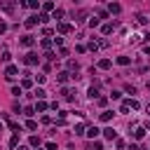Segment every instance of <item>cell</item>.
Wrapping results in <instances>:
<instances>
[{
    "label": "cell",
    "mask_w": 150,
    "mask_h": 150,
    "mask_svg": "<svg viewBox=\"0 0 150 150\" xmlns=\"http://www.w3.org/2000/svg\"><path fill=\"white\" fill-rule=\"evenodd\" d=\"M103 136H106L108 141H112V138H117V131L112 129V127H106V129H103Z\"/></svg>",
    "instance_id": "cell-3"
},
{
    "label": "cell",
    "mask_w": 150,
    "mask_h": 150,
    "mask_svg": "<svg viewBox=\"0 0 150 150\" xmlns=\"http://www.w3.org/2000/svg\"><path fill=\"white\" fill-rule=\"evenodd\" d=\"M148 129H150V122H148Z\"/></svg>",
    "instance_id": "cell-34"
},
{
    "label": "cell",
    "mask_w": 150,
    "mask_h": 150,
    "mask_svg": "<svg viewBox=\"0 0 150 150\" xmlns=\"http://www.w3.org/2000/svg\"><path fill=\"white\" fill-rule=\"evenodd\" d=\"M24 63H26V66H35V63H38V54L28 52V54L24 56Z\"/></svg>",
    "instance_id": "cell-2"
},
{
    "label": "cell",
    "mask_w": 150,
    "mask_h": 150,
    "mask_svg": "<svg viewBox=\"0 0 150 150\" xmlns=\"http://www.w3.org/2000/svg\"><path fill=\"white\" fill-rule=\"evenodd\" d=\"M47 150H56V143H52V141H49V143H47Z\"/></svg>",
    "instance_id": "cell-29"
},
{
    "label": "cell",
    "mask_w": 150,
    "mask_h": 150,
    "mask_svg": "<svg viewBox=\"0 0 150 150\" xmlns=\"http://www.w3.org/2000/svg\"><path fill=\"white\" fill-rule=\"evenodd\" d=\"M75 134H78V136L85 134V124H75Z\"/></svg>",
    "instance_id": "cell-21"
},
{
    "label": "cell",
    "mask_w": 150,
    "mask_h": 150,
    "mask_svg": "<svg viewBox=\"0 0 150 150\" xmlns=\"http://www.w3.org/2000/svg\"><path fill=\"white\" fill-rule=\"evenodd\" d=\"M68 78H70V73H66V70H61L59 75H56V80H59V82H68Z\"/></svg>",
    "instance_id": "cell-7"
},
{
    "label": "cell",
    "mask_w": 150,
    "mask_h": 150,
    "mask_svg": "<svg viewBox=\"0 0 150 150\" xmlns=\"http://www.w3.org/2000/svg\"><path fill=\"white\" fill-rule=\"evenodd\" d=\"M19 145V134H14L12 138H10V148H16Z\"/></svg>",
    "instance_id": "cell-14"
},
{
    "label": "cell",
    "mask_w": 150,
    "mask_h": 150,
    "mask_svg": "<svg viewBox=\"0 0 150 150\" xmlns=\"http://www.w3.org/2000/svg\"><path fill=\"white\" fill-rule=\"evenodd\" d=\"M35 110H38V112H42V110H47V103H45V101H40V103L35 106Z\"/></svg>",
    "instance_id": "cell-18"
},
{
    "label": "cell",
    "mask_w": 150,
    "mask_h": 150,
    "mask_svg": "<svg viewBox=\"0 0 150 150\" xmlns=\"http://www.w3.org/2000/svg\"><path fill=\"white\" fill-rule=\"evenodd\" d=\"M38 150H40V148H38Z\"/></svg>",
    "instance_id": "cell-36"
},
{
    "label": "cell",
    "mask_w": 150,
    "mask_h": 150,
    "mask_svg": "<svg viewBox=\"0 0 150 150\" xmlns=\"http://www.w3.org/2000/svg\"><path fill=\"white\" fill-rule=\"evenodd\" d=\"M26 127H28L31 131H35V129H38V122H33V120H28V122H26Z\"/></svg>",
    "instance_id": "cell-23"
},
{
    "label": "cell",
    "mask_w": 150,
    "mask_h": 150,
    "mask_svg": "<svg viewBox=\"0 0 150 150\" xmlns=\"http://www.w3.org/2000/svg\"><path fill=\"white\" fill-rule=\"evenodd\" d=\"M33 148H38V145H40V138H38V136H31V141H28Z\"/></svg>",
    "instance_id": "cell-19"
},
{
    "label": "cell",
    "mask_w": 150,
    "mask_h": 150,
    "mask_svg": "<svg viewBox=\"0 0 150 150\" xmlns=\"http://www.w3.org/2000/svg\"><path fill=\"white\" fill-rule=\"evenodd\" d=\"M115 28H117V21H112V24H106V26H103V33L108 35V33H112Z\"/></svg>",
    "instance_id": "cell-6"
},
{
    "label": "cell",
    "mask_w": 150,
    "mask_h": 150,
    "mask_svg": "<svg viewBox=\"0 0 150 150\" xmlns=\"http://www.w3.org/2000/svg\"><path fill=\"white\" fill-rule=\"evenodd\" d=\"M38 24V16H31V19H26V28H33Z\"/></svg>",
    "instance_id": "cell-12"
},
{
    "label": "cell",
    "mask_w": 150,
    "mask_h": 150,
    "mask_svg": "<svg viewBox=\"0 0 150 150\" xmlns=\"http://www.w3.org/2000/svg\"><path fill=\"white\" fill-rule=\"evenodd\" d=\"M21 87H33V80H31V78H24V80H21Z\"/></svg>",
    "instance_id": "cell-22"
},
{
    "label": "cell",
    "mask_w": 150,
    "mask_h": 150,
    "mask_svg": "<svg viewBox=\"0 0 150 150\" xmlns=\"http://www.w3.org/2000/svg\"><path fill=\"white\" fill-rule=\"evenodd\" d=\"M0 7L7 10V12H12V10H14V5H12V3H0Z\"/></svg>",
    "instance_id": "cell-20"
},
{
    "label": "cell",
    "mask_w": 150,
    "mask_h": 150,
    "mask_svg": "<svg viewBox=\"0 0 150 150\" xmlns=\"http://www.w3.org/2000/svg\"><path fill=\"white\" fill-rule=\"evenodd\" d=\"M148 89H150V82H148Z\"/></svg>",
    "instance_id": "cell-35"
},
{
    "label": "cell",
    "mask_w": 150,
    "mask_h": 150,
    "mask_svg": "<svg viewBox=\"0 0 150 150\" xmlns=\"http://www.w3.org/2000/svg\"><path fill=\"white\" fill-rule=\"evenodd\" d=\"M110 66H112V63H110V59H103V61H99V68H101V70H108Z\"/></svg>",
    "instance_id": "cell-10"
},
{
    "label": "cell",
    "mask_w": 150,
    "mask_h": 150,
    "mask_svg": "<svg viewBox=\"0 0 150 150\" xmlns=\"http://www.w3.org/2000/svg\"><path fill=\"white\" fill-rule=\"evenodd\" d=\"M89 99H99V89H96V87L89 89Z\"/></svg>",
    "instance_id": "cell-16"
},
{
    "label": "cell",
    "mask_w": 150,
    "mask_h": 150,
    "mask_svg": "<svg viewBox=\"0 0 150 150\" xmlns=\"http://www.w3.org/2000/svg\"><path fill=\"white\" fill-rule=\"evenodd\" d=\"M101 120H103V122H110V120H112V112H108V110L101 112Z\"/></svg>",
    "instance_id": "cell-15"
},
{
    "label": "cell",
    "mask_w": 150,
    "mask_h": 150,
    "mask_svg": "<svg viewBox=\"0 0 150 150\" xmlns=\"http://www.w3.org/2000/svg\"><path fill=\"white\" fill-rule=\"evenodd\" d=\"M143 136H145V129H143V127H138V129L134 131V138H138V141H141Z\"/></svg>",
    "instance_id": "cell-11"
},
{
    "label": "cell",
    "mask_w": 150,
    "mask_h": 150,
    "mask_svg": "<svg viewBox=\"0 0 150 150\" xmlns=\"http://www.w3.org/2000/svg\"><path fill=\"white\" fill-rule=\"evenodd\" d=\"M33 112H35V108H31V106H28V108H24V115H28V117H31Z\"/></svg>",
    "instance_id": "cell-26"
},
{
    "label": "cell",
    "mask_w": 150,
    "mask_h": 150,
    "mask_svg": "<svg viewBox=\"0 0 150 150\" xmlns=\"http://www.w3.org/2000/svg\"><path fill=\"white\" fill-rule=\"evenodd\" d=\"M148 115H150V103H148Z\"/></svg>",
    "instance_id": "cell-31"
},
{
    "label": "cell",
    "mask_w": 150,
    "mask_h": 150,
    "mask_svg": "<svg viewBox=\"0 0 150 150\" xmlns=\"http://www.w3.org/2000/svg\"><path fill=\"white\" fill-rule=\"evenodd\" d=\"M70 31H73L70 24H59V33H70Z\"/></svg>",
    "instance_id": "cell-9"
},
{
    "label": "cell",
    "mask_w": 150,
    "mask_h": 150,
    "mask_svg": "<svg viewBox=\"0 0 150 150\" xmlns=\"http://www.w3.org/2000/svg\"><path fill=\"white\" fill-rule=\"evenodd\" d=\"M0 131H3V124H0Z\"/></svg>",
    "instance_id": "cell-33"
},
{
    "label": "cell",
    "mask_w": 150,
    "mask_h": 150,
    "mask_svg": "<svg viewBox=\"0 0 150 150\" xmlns=\"http://www.w3.org/2000/svg\"><path fill=\"white\" fill-rule=\"evenodd\" d=\"M33 96H35V99H45V96H47V91H45V89H35Z\"/></svg>",
    "instance_id": "cell-13"
},
{
    "label": "cell",
    "mask_w": 150,
    "mask_h": 150,
    "mask_svg": "<svg viewBox=\"0 0 150 150\" xmlns=\"http://www.w3.org/2000/svg\"><path fill=\"white\" fill-rule=\"evenodd\" d=\"M143 52H145V54L150 56V45H145V47H143Z\"/></svg>",
    "instance_id": "cell-30"
},
{
    "label": "cell",
    "mask_w": 150,
    "mask_h": 150,
    "mask_svg": "<svg viewBox=\"0 0 150 150\" xmlns=\"http://www.w3.org/2000/svg\"><path fill=\"white\" fill-rule=\"evenodd\" d=\"M38 21H42V24H47V21H49V16H47V14H38Z\"/></svg>",
    "instance_id": "cell-25"
},
{
    "label": "cell",
    "mask_w": 150,
    "mask_h": 150,
    "mask_svg": "<svg viewBox=\"0 0 150 150\" xmlns=\"http://www.w3.org/2000/svg\"><path fill=\"white\" fill-rule=\"evenodd\" d=\"M63 16V10H54V19H61Z\"/></svg>",
    "instance_id": "cell-28"
},
{
    "label": "cell",
    "mask_w": 150,
    "mask_h": 150,
    "mask_svg": "<svg viewBox=\"0 0 150 150\" xmlns=\"http://www.w3.org/2000/svg\"><path fill=\"white\" fill-rule=\"evenodd\" d=\"M117 63H120V66H127V63H129V56H117Z\"/></svg>",
    "instance_id": "cell-17"
},
{
    "label": "cell",
    "mask_w": 150,
    "mask_h": 150,
    "mask_svg": "<svg viewBox=\"0 0 150 150\" xmlns=\"http://www.w3.org/2000/svg\"><path fill=\"white\" fill-rule=\"evenodd\" d=\"M87 136H89V138H96V136H99V129H96V127H89V129H87Z\"/></svg>",
    "instance_id": "cell-8"
},
{
    "label": "cell",
    "mask_w": 150,
    "mask_h": 150,
    "mask_svg": "<svg viewBox=\"0 0 150 150\" xmlns=\"http://www.w3.org/2000/svg\"><path fill=\"white\" fill-rule=\"evenodd\" d=\"M42 7H45V10H47V12H54V3H45V5H42Z\"/></svg>",
    "instance_id": "cell-27"
},
{
    "label": "cell",
    "mask_w": 150,
    "mask_h": 150,
    "mask_svg": "<svg viewBox=\"0 0 150 150\" xmlns=\"http://www.w3.org/2000/svg\"><path fill=\"white\" fill-rule=\"evenodd\" d=\"M108 12H110V14H120V12H122V7H120L117 3H110V5H108Z\"/></svg>",
    "instance_id": "cell-5"
},
{
    "label": "cell",
    "mask_w": 150,
    "mask_h": 150,
    "mask_svg": "<svg viewBox=\"0 0 150 150\" xmlns=\"http://www.w3.org/2000/svg\"><path fill=\"white\" fill-rule=\"evenodd\" d=\"M19 150H28V148H19Z\"/></svg>",
    "instance_id": "cell-32"
},
{
    "label": "cell",
    "mask_w": 150,
    "mask_h": 150,
    "mask_svg": "<svg viewBox=\"0 0 150 150\" xmlns=\"http://www.w3.org/2000/svg\"><path fill=\"white\" fill-rule=\"evenodd\" d=\"M0 59H3V63H10V59H12V54H10V52H5L3 56H0Z\"/></svg>",
    "instance_id": "cell-24"
},
{
    "label": "cell",
    "mask_w": 150,
    "mask_h": 150,
    "mask_svg": "<svg viewBox=\"0 0 150 150\" xmlns=\"http://www.w3.org/2000/svg\"><path fill=\"white\" fill-rule=\"evenodd\" d=\"M21 45H24V47H33V45H35V38H33V35H24V38H21Z\"/></svg>",
    "instance_id": "cell-4"
},
{
    "label": "cell",
    "mask_w": 150,
    "mask_h": 150,
    "mask_svg": "<svg viewBox=\"0 0 150 150\" xmlns=\"http://www.w3.org/2000/svg\"><path fill=\"white\" fill-rule=\"evenodd\" d=\"M16 73H19V68H16V66H7V68H5V80H7V82H12V80L16 78Z\"/></svg>",
    "instance_id": "cell-1"
}]
</instances>
